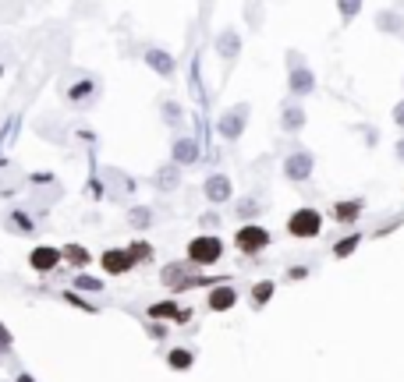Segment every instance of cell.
I'll return each mask as SVG.
<instances>
[{
  "label": "cell",
  "mask_w": 404,
  "mask_h": 382,
  "mask_svg": "<svg viewBox=\"0 0 404 382\" xmlns=\"http://www.w3.org/2000/svg\"><path fill=\"white\" fill-rule=\"evenodd\" d=\"M224 255V244H220V237H213V234H202V237H195L191 244H188V258L195 262V265H210V262H217Z\"/></svg>",
  "instance_id": "cell-1"
},
{
  "label": "cell",
  "mask_w": 404,
  "mask_h": 382,
  "mask_svg": "<svg viewBox=\"0 0 404 382\" xmlns=\"http://www.w3.org/2000/svg\"><path fill=\"white\" fill-rule=\"evenodd\" d=\"M319 227H323V216H319L316 209H298V213L287 220V230H291L295 237H316Z\"/></svg>",
  "instance_id": "cell-2"
},
{
  "label": "cell",
  "mask_w": 404,
  "mask_h": 382,
  "mask_svg": "<svg viewBox=\"0 0 404 382\" xmlns=\"http://www.w3.org/2000/svg\"><path fill=\"white\" fill-rule=\"evenodd\" d=\"M234 244H238V251H245V255H256V251H263V248L270 244V234H266L263 227L249 223V227H242V230H238Z\"/></svg>",
  "instance_id": "cell-3"
},
{
  "label": "cell",
  "mask_w": 404,
  "mask_h": 382,
  "mask_svg": "<svg viewBox=\"0 0 404 382\" xmlns=\"http://www.w3.org/2000/svg\"><path fill=\"white\" fill-rule=\"evenodd\" d=\"M284 177L291 181H309L312 177V153H291L284 160Z\"/></svg>",
  "instance_id": "cell-4"
},
{
  "label": "cell",
  "mask_w": 404,
  "mask_h": 382,
  "mask_svg": "<svg viewBox=\"0 0 404 382\" xmlns=\"http://www.w3.org/2000/svg\"><path fill=\"white\" fill-rule=\"evenodd\" d=\"M245 117H249V107H234V110H227L224 117H220V135L224 138H242V131H245Z\"/></svg>",
  "instance_id": "cell-5"
},
{
  "label": "cell",
  "mask_w": 404,
  "mask_h": 382,
  "mask_svg": "<svg viewBox=\"0 0 404 382\" xmlns=\"http://www.w3.org/2000/svg\"><path fill=\"white\" fill-rule=\"evenodd\" d=\"M287 85H291V92L309 96V92L316 89V75H312L305 64H295V68H291V75H287Z\"/></svg>",
  "instance_id": "cell-6"
},
{
  "label": "cell",
  "mask_w": 404,
  "mask_h": 382,
  "mask_svg": "<svg viewBox=\"0 0 404 382\" xmlns=\"http://www.w3.org/2000/svg\"><path fill=\"white\" fill-rule=\"evenodd\" d=\"M131 265H135L131 251H121V248H114V251H103V269H107V273L121 276V273H128Z\"/></svg>",
  "instance_id": "cell-7"
},
{
  "label": "cell",
  "mask_w": 404,
  "mask_h": 382,
  "mask_svg": "<svg viewBox=\"0 0 404 382\" xmlns=\"http://www.w3.org/2000/svg\"><path fill=\"white\" fill-rule=\"evenodd\" d=\"M206 198H210V202H227V198H231V181H227L224 174H213V177L206 181Z\"/></svg>",
  "instance_id": "cell-8"
},
{
  "label": "cell",
  "mask_w": 404,
  "mask_h": 382,
  "mask_svg": "<svg viewBox=\"0 0 404 382\" xmlns=\"http://www.w3.org/2000/svg\"><path fill=\"white\" fill-rule=\"evenodd\" d=\"M29 262H32V269L47 273V269H54V265L61 262V251H57V248H36V251L29 255Z\"/></svg>",
  "instance_id": "cell-9"
},
{
  "label": "cell",
  "mask_w": 404,
  "mask_h": 382,
  "mask_svg": "<svg viewBox=\"0 0 404 382\" xmlns=\"http://www.w3.org/2000/svg\"><path fill=\"white\" fill-rule=\"evenodd\" d=\"M217 50H220V57L224 61H234L238 54H242V40H238V32H220V40H217Z\"/></svg>",
  "instance_id": "cell-10"
},
{
  "label": "cell",
  "mask_w": 404,
  "mask_h": 382,
  "mask_svg": "<svg viewBox=\"0 0 404 382\" xmlns=\"http://www.w3.org/2000/svg\"><path fill=\"white\" fill-rule=\"evenodd\" d=\"M145 64H149L156 75H174V57L163 54V50H149V54H145Z\"/></svg>",
  "instance_id": "cell-11"
},
{
  "label": "cell",
  "mask_w": 404,
  "mask_h": 382,
  "mask_svg": "<svg viewBox=\"0 0 404 382\" xmlns=\"http://www.w3.org/2000/svg\"><path fill=\"white\" fill-rule=\"evenodd\" d=\"M198 160V145L191 138H177L174 142V163H195Z\"/></svg>",
  "instance_id": "cell-12"
},
{
  "label": "cell",
  "mask_w": 404,
  "mask_h": 382,
  "mask_svg": "<svg viewBox=\"0 0 404 382\" xmlns=\"http://www.w3.org/2000/svg\"><path fill=\"white\" fill-rule=\"evenodd\" d=\"M234 301H238V290H231V287H217V290L210 294V308H213V311H227Z\"/></svg>",
  "instance_id": "cell-13"
},
{
  "label": "cell",
  "mask_w": 404,
  "mask_h": 382,
  "mask_svg": "<svg viewBox=\"0 0 404 382\" xmlns=\"http://www.w3.org/2000/svg\"><path fill=\"white\" fill-rule=\"evenodd\" d=\"M149 315H153V318H163V315H167V318H177V322H184L191 311H184V308H177V304H170V301H167V304H153V308H149Z\"/></svg>",
  "instance_id": "cell-14"
},
{
  "label": "cell",
  "mask_w": 404,
  "mask_h": 382,
  "mask_svg": "<svg viewBox=\"0 0 404 382\" xmlns=\"http://www.w3.org/2000/svg\"><path fill=\"white\" fill-rule=\"evenodd\" d=\"M358 213H362V202H337V205H333V216H337V220H344V223H347V220H355Z\"/></svg>",
  "instance_id": "cell-15"
},
{
  "label": "cell",
  "mask_w": 404,
  "mask_h": 382,
  "mask_svg": "<svg viewBox=\"0 0 404 382\" xmlns=\"http://www.w3.org/2000/svg\"><path fill=\"white\" fill-rule=\"evenodd\" d=\"M61 258H68L71 265H89V251L78 248V244H68V248L61 251Z\"/></svg>",
  "instance_id": "cell-16"
},
{
  "label": "cell",
  "mask_w": 404,
  "mask_h": 382,
  "mask_svg": "<svg viewBox=\"0 0 404 382\" xmlns=\"http://www.w3.org/2000/svg\"><path fill=\"white\" fill-rule=\"evenodd\" d=\"M174 184H177V167H163V170L156 174V188H160V191H170Z\"/></svg>",
  "instance_id": "cell-17"
},
{
  "label": "cell",
  "mask_w": 404,
  "mask_h": 382,
  "mask_svg": "<svg viewBox=\"0 0 404 382\" xmlns=\"http://www.w3.org/2000/svg\"><path fill=\"white\" fill-rule=\"evenodd\" d=\"M163 283H167V287H184L188 276H184L181 265H167V269H163Z\"/></svg>",
  "instance_id": "cell-18"
},
{
  "label": "cell",
  "mask_w": 404,
  "mask_h": 382,
  "mask_svg": "<svg viewBox=\"0 0 404 382\" xmlns=\"http://www.w3.org/2000/svg\"><path fill=\"white\" fill-rule=\"evenodd\" d=\"M93 89H96V85L85 78V82H78V85H71V89H68V100H71V103H82V100H89V92H93Z\"/></svg>",
  "instance_id": "cell-19"
},
{
  "label": "cell",
  "mask_w": 404,
  "mask_h": 382,
  "mask_svg": "<svg viewBox=\"0 0 404 382\" xmlns=\"http://www.w3.org/2000/svg\"><path fill=\"white\" fill-rule=\"evenodd\" d=\"M302 124H305V114H302L298 107H287V110H284V128H287V131H298Z\"/></svg>",
  "instance_id": "cell-20"
},
{
  "label": "cell",
  "mask_w": 404,
  "mask_h": 382,
  "mask_svg": "<svg viewBox=\"0 0 404 382\" xmlns=\"http://www.w3.org/2000/svg\"><path fill=\"white\" fill-rule=\"evenodd\" d=\"M337 11H340L344 22H351V18L362 11V0H337Z\"/></svg>",
  "instance_id": "cell-21"
},
{
  "label": "cell",
  "mask_w": 404,
  "mask_h": 382,
  "mask_svg": "<svg viewBox=\"0 0 404 382\" xmlns=\"http://www.w3.org/2000/svg\"><path fill=\"white\" fill-rule=\"evenodd\" d=\"M252 297H256V304H263V301H270V297H273V283H270V280H263V283H256V287H252Z\"/></svg>",
  "instance_id": "cell-22"
},
{
  "label": "cell",
  "mask_w": 404,
  "mask_h": 382,
  "mask_svg": "<svg viewBox=\"0 0 404 382\" xmlns=\"http://www.w3.org/2000/svg\"><path fill=\"white\" fill-rule=\"evenodd\" d=\"M376 25H379V29H386V32H400V29H404L397 15H379V18H376Z\"/></svg>",
  "instance_id": "cell-23"
},
{
  "label": "cell",
  "mask_w": 404,
  "mask_h": 382,
  "mask_svg": "<svg viewBox=\"0 0 404 382\" xmlns=\"http://www.w3.org/2000/svg\"><path fill=\"white\" fill-rule=\"evenodd\" d=\"M355 248H358V237L351 234V237H344V241H340V244L333 248V255H337V258H347V255H351Z\"/></svg>",
  "instance_id": "cell-24"
},
{
  "label": "cell",
  "mask_w": 404,
  "mask_h": 382,
  "mask_svg": "<svg viewBox=\"0 0 404 382\" xmlns=\"http://www.w3.org/2000/svg\"><path fill=\"white\" fill-rule=\"evenodd\" d=\"M128 251H131V258H135V262H138V258H153V248H149L145 241H135Z\"/></svg>",
  "instance_id": "cell-25"
},
{
  "label": "cell",
  "mask_w": 404,
  "mask_h": 382,
  "mask_svg": "<svg viewBox=\"0 0 404 382\" xmlns=\"http://www.w3.org/2000/svg\"><path fill=\"white\" fill-rule=\"evenodd\" d=\"M188 364H191L188 350H170V368H188Z\"/></svg>",
  "instance_id": "cell-26"
},
{
  "label": "cell",
  "mask_w": 404,
  "mask_h": 382,
  "mask_svg": "<svg viewBox=\"0 0 404 382\" xmlns=\"http://www.w3.org/2000/svg\"><path fill=\"white\" fill-rule=\"evenodd\" d=\"M75 287H78V290H103V283H100V280H93V276H78V280H75Z\"/></svg>",
  "instance_id": "cell-27"
},
{
  "label": "cell",
  "mask_w": 404,
  "mask_h": 382,
  "mask_svg": "<svg viewBox=\"0 0 404 382\" xmlns=\"http://www.w3.org/2000/svg\"><path fill=\"white\" fill-rule=\"evenodd\" d=\"M256 213H259V205H256L252 198H245V202L238 205V216H256Z\"/></svg>",
  "instance_id": "cell-28"
},
{
  "label": "cell",
  "mask_w": 404,
  "mask_h": 382,
  "mask_svg": "<svg viewBox=\"0 0 404 382\" xmlns=\"http://www.w3.org/2000/svg\"><path fill=\"white\" fill-rule=\"evenodd\" d=\"M131 223H135V227H145V223H149V213H145V209H131Z\"/></svg>",
  "instance_id": "cell-29"
},
{
  "label": "cell",
  "mask_w": 404,
  "mask_h": 382,
  "mask_svg": "<svg viewBox=\"0 0 404 382\" xmlns=\"http://www.w3.org/2000/svg\"><path fill=\"white\" fill-rule=\"evenodd\" d=\"M11 223H15V227H22V230H32V220H29V216H22V213H11Z\"/></svg>",
  "instance_id": "cell-30"
},
{
  "label": "cell",
  "mask_w": 404,
  "mask_h": 382,
  "mask_svg": "<svg viewBox=\"0 0 404 382\" xmlns=\"http://www.w3.org/2000/svg\"><path fill=\"white\" fill-rule=\"evenodd\" d=\"M393 124H400V128H404V100L393 107Z\"/></svg>",
  "instance_id": "cell-31"
},
{
  "label": "cell",
  "mask_w": 404,
  "mask_h": 382,
  "mask_svg": "<svg viewBox=\"0 0 404 382\" xmlns=\"http://www.w3.org/2000/svg\"><path fill=\"white\" fill-rule=\"evenodd\" d=\"M4 347H8V333H4V329H0V350H4Z\"/></svg>",
  "instance_id": "cell-32"
},
{
  "label": "cell",
  "mask_w": 404,
  "mask_h": 382,
  "mask_svg": "<svg viewBox=\"0 0 404 382\" xmlns=\"http://www.w3.org/2000/svg\"><path fill=\"white\" fill-rule=\"evenodd\" d=\"M397 156H400V160H404V142H397Z\"/></svg>",
  "instance_id": "cell-33"
},
{
  "label": "cell",
  "mask_w": 404,
  "mask_h": 382,
  "mask_svg": "<svg viewBox=\"0 0 404 382\" xmlns=\"http://www.w3.org/2000/svg\"><path fill=\"white\" fill-rule=\"evenodd\" d=\"M18 382H32V378H29V375H22V378H18Z\"/></svg>",
  "instance_id": "cell-34"
}]
</instances>
